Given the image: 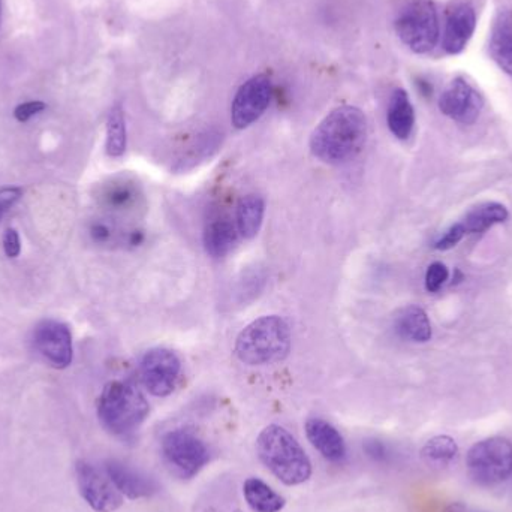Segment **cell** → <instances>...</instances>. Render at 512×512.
Here are the masks:
<instances>
[{"instance_id": "cell-30", "label": "cell", "mask_w": 512, "mask_h": 512, "mask_svg": "<svg viewBox=\"0 0 512 512\" xmlns=\"http://www.w3.org/2000/svg\"><path fill=\"white\" fill-rule=\"evenodd\" d=\"M21 194L23 192L20 188H5L0 191V218L6 210L11 209L20 200Z\"/></svg>"}, {"instance_id": "cell-22", "label": "cell", "mask_w": 512, "mask_h": 512, "mask_svg": "<svg viewBox=\"0 0 512 512\" xmlns=\"http://www.w3.org/2000/svg\"><path fill=\"white\" fill-rule=\"evenodd\" d=\"M138 189L129 180L117 179L108 183L101 194V203L105 209L113 212H128L138 203Z\"/></svg>"}, {"instance_id": "cell-13", "label": "cell", "mask_w": 512, "mask_h": 512, "mask_svg": "<svg viewBox=\"0 0 512 512\" xmlns=\"http://www.w3.org/2000/svg\"><path fill=\"white\" fill-rule=\"evenodd\" d=\"M483 107V96L463 78H456L439 99V108L442 113L462 125H472L477 122Z\"/></svg>"}, {"instance_id": "cell-11", "label": "cell", "mask_w": 512, "mask_h": 512, "mask_svg": "<svg viewBox=\"0 0 512 512\" xmlns=\"http://www.w3.org/2000/svg\"><path fill=\"white\" fill-rule=\"evenodd\" d=\"M507 207L499 203H484L472 209L462 221L450 228L438 242L435 243V249L438 251H450L454 246L459 245L466 236L471 234H480L495 225L507 221Z\"/></svg>"}, {"instance_id": "cell-3", "label": "cell", "mask_w": 512, "mask_h": 512, "mask_svg": "<svg viewBox=\"0 0 512 512\" xmlns=\"http://www.w3.org/2000/svg\"><path fill=\"white\" fill-rule=\"evenodd\" d=\"M291 349V330L279 316H262L237 337L236 355L249 366L277 363Z\"/></svg>"}, {"instance_id": "cell-26", "label": "cell", "mask_w": 512, "mask_h": 512, "mask_svg": "<svg viewBox=\"0 0 512 512\" xmlns=\"http://www.w3.org/2000/svg\"><path fill=\"white\" fill-rule=\"evenodd\" d=\"M363 450L370 460L379 463V465H388L393 460V451L379 439H369V441L364 442Z\"/></svg>"}, {"instance_id": "cell-29", "label": "cell", "mask_w": 512, "mask_h": 512, "mask_svg": "<svg viewBox=\"0 0 512 512\" xmlns=\"http://www.w3.org/2000/svg\"><path fill=\"white\" fill-rule=\"evenodd\" d=\"M3 249L8 258H17L21 252L20 237L15 230H8L3 236Z\"/></svg>"}, {"instance_id": "cell-6", "label": "cell", "mask_w": 512, "mask_h": 512, "mask_svg": "<svg viewBox=\"0 0 512 512\" xmlns=\"http://www.w3.org/2000/svg\"><path fill=\"white\" fill-rule=\"evenodd\" d=\"M469 475L481 486H496L512 475V444L501 436L483 439L469 450Z\"/></svg>"}, {"instance_id": "cell-16", "label": "cell", "mask_w": 512, "mask_h": 512, "mask_svg": "<svg viewBox=\"0 0 512 512\" xmlns=\"http://www.w3.org/2000/svg\"><path fill=\"white\" fill-rule=\"evenodd\" d=\"M477 27V15L472 6H456L447 20L444 32V48L448 54H459L471 41Z\"/></svg>"}, {"instance_id": "cell-2", "label": "cell", "mask_w": 512, "mask_h": 512, "mask_svg": "<svg viewBox=\"0 0 512 512\" xmlns=\"http://www.w3.org/2000/svg\"><path fill=\"white\" fill-rule=\"evenodd\" d=\"M256 451L262 465L285 486H300L312 475V463L297 439L271 424L259 433Z\"/></svg>"}, {"instance_id": "cell-12", "label": "cell", "mask_w": 512, "mask_h": 512, "mask_svg": "<svg viewBox=\"0 0 512 512\" xmlns=\"http://www.w3.org/2000/svg\"><path fill=\"white\" fill-rule=\"evenodd\" d=\"M36 351L57 369L72 363V334L63 322L47 319L36 325L33 333Z\"/></svg>"}, {"instance_id": "cell-18", "label": "cell", "mask_w": 512, "mask_h": 512, "mask_svg": "<svg viewBox=\"0 0 512 512\" xmlns=\"http://www.w3.org/2000/svg\"><path fill=\"white\" fill-rule=\"evenodd\" d=\"M387 123L394 137L399 140H408L411 137L415 125V111L405 90L396 89L391 95Z\"/></svg>"}, {"instance_id": "cell-24", "label": "cell", "mask_w": 512, "mask_h": 512, "mask_svg": "<svg viewBox=\"0 0 512 512\" xmlns=\"http://www.w3.org/2000/svg\"><path fill=\"white\" fill-rule=\"evenodd\" d=\"M421 456L426 460L427 465L442 468V466L450 465L457 459L459 447L450 436H436L424 445Z\"/></svg>"}, {"instance_id": "cell-19", "label": "cell", "mask_w": 512, "mask_h": 512, "mask_svg": "<svg viewBox=\"0 0 512 512\" xmlns=\"http://www.w3.org/2000/svg\"><path fill=\"white\" fill-rule=\"evenodd\" d=\"M394 328L402 339L409 342H429L432 337V324L421 307L408 306L397 313Z\"/></svg>"}, {"instance_id": "cell-21", "label": "cell", "mask_w": 512, "mask_h": 512, "mask_svg": "<svg viewBox=\"0 0 512 512\" xmlns=\"http://www.w3.org/2000/svg\"><path fill=\"white\" fill-rule=\"evenodd\" d=\"M246 502L255 512H279L285 508V498L274 492L259 478H249L243 486Z\"/></svg>"}, {"instance_id": "cell-32", "label": "cell", "mask_w": 512, "mask_h": 512, "mask_svg": "<svg viewBox=\"0 0 512 512\" xmlns=\"http://www.w3.org/2000/svg\"><path fill=\"white\" fill-rule=\"evenodd\" d=\"M0 20H2V0H0Z\"/></svg>"}, {"instance_id": "cell-14", "label": "cell", "mask_w": 512, "mask_h": 512, "mask_svg": "<svg viewBox=\"0 0 512 512\" xmlns=\"http://www.w3.org/2000/svg\"><path fill=\"white\" fill-rule=\"evenodd\" d=\"M105 474L119 490L120 495L128 499L135 501V499L152 498L158 492V484L153 478L122 460H107Z\"/></svg>"}, {"instance_id": "cell-27", "label": "cell", "mask_w": 512, "mask_h": 512, "mask_svg": "<svg viewBox=\"0 0 512 512\" xmlns=\"http://www.w3.org/2000/svg\"><path fill=\"white\" fill-rule=\"evenodd\" d=\"M448 279V268L442 262H433L426 273V288L429 292H438Z\"/></svg>"}, {"instance_id": "cell-7", "label": "cell", "mask_w": 512, "mask_h": 512, "mask_svg": "<svg viewBox=\"0 0 512 512\" xmlns=\"http://www.w3.org/2000/svg\"><path fill=\"white\" fill-rule=\"evenodd\" d=\"M400 41L417 54H426L439 39L438 12L432 0L409 3L396 20Z\"/></svg>"}, {"instance_id": "cell-9", "label": "cell", "mask_w": 512, "mask_h": 512, "mask_svg": "<svg viewBox=\"0 0 512 512\" xmlns=\"http://www.w3.org/2000/svg\"><path fill=\"white\" fill-rule=\"evenodd\" d=\"M273 86L267 75H255L240 86L231 105V122L237 129L249 128L270 105Z\"/></svg>"}, {"instance_id": "cell-1", "label": "cell", "mask_w": 512, "mask_h": 512, "mask_svg": "<svg viewBox=\"0 0 512 512\" xmlns=\"http://www.w3.org/2000/svg\"><path fill=\"white\" fill-rule=\"evenodd\" d=\"M366 138V114L360 108L343 105L316 126L310 137V150L319 161L339 165L358 155Z\"/></svg>"}, {"instance_id": "cell-17", "label": "cell", "mask_w": 512, "mask_h": 512, "mask_svg": "<svg viewBox=\"0 0 512 512\" xmlns=\"http://www.w3.org/2000/svg\"><path fill=\"white\" fill-rule=\"evenodd\" d=\"M239 228L228 218L213 219L204 230V248L213 258H224L239 240Z\"/></svg>"}, {"instance_id": "cell-8", "label": "cell", "mask_w": 512, "mask_h": 512, "mask_svg": "<svg viewBox=\"0 0 512 512\" xmlns=\"http://www.w3.org/2000/svg\"><path fill=\"white\" fill-rule=\"evenodd\" d=\"M141 381L150 394L156 397H167L176 390L179 381V358L170 349H150L141 361Z\"/></svg>"}, {"instance_id": "cell-20", "label": "cell", "mask_w": 512, "mask_h": 512, "mask_svg": "<svg viewBox=\"0 0 512 512\" xmlns=\"http://www.w3.org/2000/svg\"><path fill=\"white\" fill-rule=\"evenodd\" d=\"M490 53L499 68L512 75V14L499 15L490 38Z\"/></svg>"}, {"instance_id": "cell-15", "label": "cell", "mask_w": 512, "mask_h": 512, "mask_svg": "<svg viewBox=\"0 0 512 512\" xmlns=\"http://www.w3.org/2000/svg\"><path fill=\"white\" fill-rule=\"evenodd\" d=\"M306 435L312 447L328 462L342 463L345 460V441L333 424L322 418H310L306 423Z\"/></svg>"}, {"instance_id": "cell-25", "label": "cell", "mask_w": 512, "mask_h": 512, "mask_svg": "<svg viewBox=\"0 0 512 512\" xmlns=\"http://www.w3.org/2000/svg\"><path fill=\"white\" fill-rule=\"evenodd\" d=\"M126 152V120L122 105H114L107 119V153L120 158Z\"/></svg>"}, {"instance_id": "cell-10", "label": "cell", "mask_w": 512, "mask_h": 512, "mask_svg": "<svg viewBox=\"0 0 512 512\" xmlns=\"http://www.w3.org/2000/svg\"><path fill=\"white\" fill-rule=\"evenodd\" d=\"M78 489L84 501L96 512H114L123 505V496L111 483L107 474H102L96 466L80 460L75 466Z\"/></svg>"}, {"instance_id": "cell-28", "label": "cell", "mask_w": 512, "mask_h": 512, "mask_svg": "<svg viewBox=\"0 0 512 512\" xmlns=\"http://www.w3.org/2000/svg\"><path fill=\"white\" fill-rule=\"evenodd\" d=\"M45 110V104L41 101H29L24 102V104L18 105L15 108L14 116L18 122H27V120L32 119L36 114L41 113V111Z\"/></svg>"}, {"instance_id": "cell-5", "label": "cell", "mask_w": 512, "mask_h": 512, "mask_svg": "<svg viewBox=\"0 0 512 512\" xmlns=\"http://www.w3.org/2000/svg\"><path fill=\"white\" fill-rule=\"evenodd\" d=\"M162 459L171 474L182 480L197 477L210 462L209 445L189 429L168 432L161 442Z\"/></svg>"}, {"instance_id": "cell-4", "label": "cell", "mask_w": 512, "mask_h": 512, "mask_svg": "<svg viewBox=\"0 0 512 512\" xmlns=\"http://www.w3.org/2000/svg\"><path fill=\"white\" fill-rule=\"evenodd\" d=\"M149 411L146 397L131 382H110L99 397V421L116 436L134 433L146 421Z\"/></svg>"}, {"instance_id": "cell-31", "label": "cell", "mask_w": 512, "mask_h": 512, "mask_svg": "<svg viewBox=\"0 0 512 512\" xmlns=\"http://www.w3.org/2000/svg\"><path fill=\"white\" fill-rule=\"evenodd\" d=\"M90 233H92L93 240L99 243L108 242V240H111V237H113V230H111L110 225L105 224V222H96V224H93Z\"/></svg>"}, {"instance_id": "cell-23", "label": "cell", "mask_w": 512, "mask_h": 512, "mask_svg": "<svg viewBox=\"0 0 512 512\" xmlns=\"http://www.w3.org/2000/svg\"><path fill=\"white\" fill-rule=\"evenodd\" d=\"M265 203L259 195H246L237 206V228L245 239H252L261 230Z\"/></svg>"}]
</instances>
